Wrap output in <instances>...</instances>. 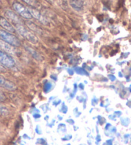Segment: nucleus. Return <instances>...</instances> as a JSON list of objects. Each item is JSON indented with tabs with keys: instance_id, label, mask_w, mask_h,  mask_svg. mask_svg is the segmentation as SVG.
Listing matches in <instances>:
<instances>
[{
	"instance_id": "1",
	"label": "nucleus",
	"mask_w": 131,
	"mask_h": 145,
	"mask_svg": "<svg viewBox=\"0 0 131 145\" xmlns=\"http://www.w3.org/2000/svg\"><path fill=\"white\" fill-rule=\"evenodd\" d=\"M17 31L19 32L22 37L26 39L27 40L29 41L33 44H37L39 42V39L35 34L32 33L28 29L24 27L22 24L16 25V26Z\"/></svg>"
},
{
	"instance_id": "2",
	"label": "nucleus",
	"mask_w": 131,
	"mask_h": 145,
	"mask_svg": "<svg viewBox=\"0 0 131 145\" xmlns=\"http://www.w3.org/2000/svg\"><path fill=\"white\" fill-rule=\"evenodd\" d=\"M0 38L2 40L14 47H19L21 46V42L16 36L3 29H0Z\"/></svg>"
},
{
	"instance_id": "3",
	"label": "nucleus",
	"mask_w": 131,
	"mask_h": 145,
	"mask_svg": "<svg viewBox=\"0 0 131 145\" xmlns=\"http://www.w3.org/2000/svg\"><path fill=\"white\" fill-rule=\"evenodd\" d=\"M0 63L8 68H12L15 65L14 59L9 54L1 51H0Z\"/></svg>"
},
{
	"instance_id": "4",
	"label": "nucleus",
	"mask_w": 131,
	"mask_h": 145,
	"mask_svg": "<svg viewBox=\"0 0 131 145\" xmlns=\"http://www.w3.org/2000/svg\"><path fill=\"white\" fill-rule=\"evenodd\" d=\"M13 7L15 10L17 12H18L22 17H24V18L30 19L33 17L31 14H30L29 10L26 8L24 5H22V4L19 3H15L13 5Z\"/></svg>"
},
{
	"instance_id": "5",
	"label": "nucleus",
	"mask_w": 131,
	"mask_h": 145,
	"mask_svg": "<svg viewBox=\"0 0 131 145\" xmlns=\"http://www.w3.org/2000/svg\"><path fill=\"white\" fill-rule=\"evenodd\" d=\"M0 49L3 50L5 52H6L9 54L14 55L16 54V50L15 49L14 47L10 45L7 42L0 39Z\"/></svg>"
},
{
	"instance_id": "6",
	"label": "nucleus",
	"mask_w": 131,
	"mask_h": 145,
	"mask_svg": "<svg viewBox=\"0 0 131 145\" xmlns=\"http://www.w3.org/2000/svg\"><path fill=\"white\" fill-rule=\"evenodd\" d=\"M5 16L6 17L8 18L10 21H11L14 24L16 25H19V24H22V21L20 19L18 16L14 13L11 10H7L5 12Z\"/></svg>"
},
{
	"instance_id": "7",
	"label": "nucleus",
	"mask_w": 131,
	"mask_h": 145,
	"mask_svg": "<svg viewBox=\"0 0 131 145\" xmlns=\"http://www.w3.org/2000/svg\"><path fill=\"white\" fill-rule=\"evenodd\" d=\"M0 86L9 89V90H15L16 89V86L12 82L7 81L4 77L0 76Z\"/></svg>"
},
{
	"instance_id": "8",
	"label": "nucleus",
	"mask_w": 131,
	"mask_h": 145,
	"mask_svg": "<svg viewBox=\"0 0 131 145\" xmlns=\"http://www.w3.org/2000/svg\"><path fill=\"white\" fill-rule=\"evenodd\" d=\"M0 26L3 27V28L5 29L7 31H9L10 32L15 31V29L13 26L6 19L3 18V17H0Z\"/></svg>"
},
{
	"instance_id": "9",
	"label": "nucleus",
	"mask_w": 131,
	"mask_h": 145,
	"mask_svg": "<svg viewBox=\"0 0 131 145\" xmlns=\"http://www.w3.org/2000/svg\"><path fill=\"white\" fill-rule=\"evenodd\" d=\"M28 10L32 17H34L35 18L39 20V21L40 22H42V23H44V24L46 23V20L43 17V16L40 14V12L39 11H37V10H35L34 8H29Z\"/></svg>"
},
{
	"instance_id": "10",
	"label": "nucleus",
	"mask_w": 131,
	"mask_h": 145,
	"mask_svg": "<svg viewBox=\"0 0 131 145\" xmlns=\"http://www.w3.org/2000/svg\"><path fill=\"white\" fill-rule=\"evenodd\" d=\"M26 23H27L26 24L28 26V27L31 29V30L36 32V33H42V29L38 26H37V25H35V24L33 23L32 22H27Z\"/></svg>"
},
{
	"instance_id": "11",
	"label": "nucleus",
	"mask_w": 131,
	"mask_h": 145,
	"mask_svg": "<svg viewBox=\"0 0 131 145\" xmlns=\"http://www.w3.org/2000/svg\"><path fill=\"white\" fill-rule=\"evenodd\" d=\"M70 4L72 6V7L76 10H80L83 7V1H70Z\"/></svg>"
},
{
	"instance_id": "12",
	"label": "nucleus",
	"mask_w": 131,
	"mask_h": 145,
	"mask_svg": "<svg viewBox=\"0 0 131 145\" xmlns=\"http://www.w3.org/2000/svg\"><path fill=\"white\" fill-rule=\"evenodd\" d=\"M9 114V110L5 106L0 104V115L1 116H7Z\"/></svg>"
},
{
	"instance_id": "13",
	"label": "nucleus",
	"mask_w": 131,
	"mask_h": 145,
	"mask_svg": "<svg viewBox=\"0 0 131 145\" xmlns=\"http://www.w3.org/2000/svg\"><path fill=\"white\" fill-rule=\"evenodd\" d=\"M0 72H6L5 68V67L1 63H0Z\"/></svg>"
}]
</instances>
